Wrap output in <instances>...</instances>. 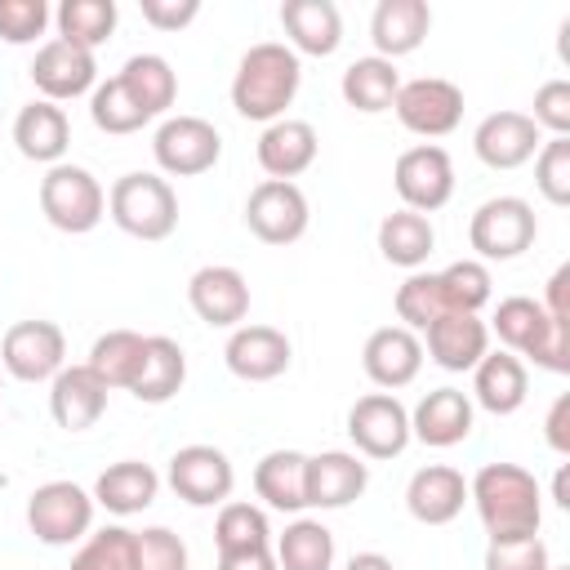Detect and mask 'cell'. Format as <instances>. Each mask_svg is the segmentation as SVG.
Segmentation results:
<instances>
[{"mask_svg": "<svg viewBox=\"0 0 570 570\" xmlns=\"http://www.w3.org/2000/svg\"><path fill=\"white\" fill-rule=\"evenodd\" d=\"M254 494L276 512H303L307 508V454L298 450H272L254 468Z\"/></svg>", "mask_w": 570, "mask_h": 570, "instance_id": "obj_30", "label": "cell"}, {"mask_svg": "<svg viewBox=\"0 0 570 570\" xmlns=\"http://www.w3.org/2000/svg\"><path fill=\"white\" fill-rule=\"evenodd\" d=\"M392 111H396V120L410 134H419V138H445L463 120V89L454 80H441V76H419V80H405L396 89Z\"/></svg>", "mask_w": 570, "mask_h": 570, "instance_id": "obj_8", "label": "cell"}, {"mask_svg": "<svg viewBox=\"0 0 570 570\" xmlns=\"http://www.w3.org/2000/svg\"><path fill=\"white\" fill-rule=\"evenodd\" d=\"M49 414L58 428L67 432H85L102 419L107 410V387L89 374V365H62L53 379H49Z\"/></svg>", "mask_w": 570, "mask_h": 570, "instance_id": "obj_23", "label": "cell"}, {"mask_svg": "<svg viewBox=\"0 0 570 570\" xmlns=\"http://www.w3.org/2000/svg\"><path fill=\"white\" fill-rule=\"evenodd\" d=\"M281 27H285L289 45L312 58H330L343 45V13L334 0H285Z\"/></svg>", "mask_w": 570, "mask_h": 570, "instance_id": "obj_25", "label": "cell"}, {"mask_svg": "<svg viewBox=\"0 0 570 570\" xmlns=\"http://www.w3.org/2000/svg\"><path fill=\"white\" fill-rule=\"evenodd\" d=\"M548 548L539 534L525 539H490L485 548V570H548Z\"/></svg>", "mask_w": 570, "mask_h": 570, "instance_id": "obj_47", "label": "cell"}, {"mask_svg": "<svg viewBox=\"0 0 570 570\" xmlns=\"http://www.w3.org/2000/svg\"><path fill=\"white\" fill-rule=\"evenodd\" d=\"M142 22H151L156 31H183L187 22H196L200 0H142Z\"/></svg>", "mask_w": 570, "mask_h": 570, "instance_id": "obj_49", "label": "cell"}, {"mask_svg": "<svg viewBox=\"0 0 570 570\" xmlns=\"http://www.w3.org/2000/svg\"><path fill=\"white\" fill-rule=\"evenodd\" d=\"M187 303H191V312H196L205 325H214V330H236V325L249 316V285H245V276H240L236 267L214 263V267L191 272V281H187Z\"/></svg>", "mask_w": 570, "mask_h": 570, "instance_id": "obj_17", "label": "cell"}, {"mask_svg": "<svg viewBox=\"0 0 570 570\" xmlns=\"http://www.w3.org/2000/svg\"><path fill=\"white\" fill-rule=\"evenodd\" d=\"M289 356H294L289 338L281 330H272V325H236L232 338H227V347H223L227 370L236 379H245V383H272V379H281L289 370Z\"/></svg>", "mask_w": 570, "mask_h": 570, "instance_id": "obj_18", "label": "cell"}, {"mask_svg": "<svg viewBox=\"0 0 570 570\" xmlns=\"http://www.w3.org/2000/svg\"><path fill=\"white\" fill-rule=\"evenodd\" d=\"M307 196L298 191V183H281V178H263L249 200H245V227L263 240V245H294L307 232Z\"/></svg>", "mask_w": 570, "mask_h": 570, "instance_id": "obj_11", "label": "cell"}, {"mask_svg": "<svg viewBox=\"0 0 570 570\" xmlns=\"http://www.w3.org/2000/svg\"><path fill=\"white\" fill-rule=\"evenodd\" d=\"M49 4L45 0H0V40L9 45H31L49 27Z\"/></svg>", "mask_w": 570, "mask_h": 570, "instance_id": "obj_46", "label": "cell"}, {"mask_svg": "<svg viewBox=\"0 0 570 570\" xmlns=\"http://www.w3.org/2000/svg\"><path fill=\"white\" fill-rule=\"evenodd\" d=\"M468 432H472V401L459 387H432L410 414V436L436 450L468 441Z\"/></svg>", "mask_w": 570, "mask_h": 570, "instance_id": "obj_24", "label": "cell"}, {"mask_svg": "<svg viewBox=\"0 0 570 570\" xmlns=\"http://www.w3.org/2000/svg\"><path fill=\"white\" fill-rule=\"evenodd\" d=\"M534 236H539V218H534L530 200H521V196H494V200L476 205V214L468 223V245L485 263H508V258L525 254L534 245Z\"/></svg>", "mask_w": 570, "mask_h": 570, "instance_id": "obj_6", "label": "cell"}, {"mask_svg": "<svg viewBox=\"0 0 570 570\" xmlns=\"http://www.w3.org/2000/svg\"><path fill=\"white\" fill-rule=\"evenodd\" d=\"M370 468L347 450L307 454V508H347L365 494Z\"/></svg>", "mask_w": 570, "mask_h": 570, "instance_id": "obj_22", "label": "cell"}, {"mask_svg": "<svg viewBox=\"0 0 570 570\" xmlns=\"http://www.w3.org/2000/svg\"><path fill=\"white\" fill-rule=\"evenodd\" d=\"M534 187L548 205H570V138H548L534 151Z\"/></svg>", "mask_w": 570, "mask_h": 570, "instance_id": "obj_44", "label": "cell"}, {"mask_svg": "<svg viewBox=\"0 0 570 570\" xmlns=\"http://www.w3.org/2000/svg\"><path fill=\"white\" fill-rule=\"evenodd\" d=\"M27 525H31V534L40 543L67 548V543L89 534V525H94V494L80 490L76 481H45L27 499Z\"/></svg>", "mask_w": 570, "mask_h": 570, "instance_id": "obj_7", "label": "cell"}, {"mask_svg": "<svg viewBox=\"0 0 570 570\" xmlns=\"http://www.w3.org/2000/svg\"><path fill=\"white\" fill-rule=\"evenodd\" d=\"M13 142H18V151H22L27 160H36V165H62V151H67V142H71L67 111H62L58 102H45V98L27 102V107L18 111V120H13Z\"/></svg>", "mask_w": 570, "mask_h": 570, "instance_id": "obj_28", "label": "cell"}, {"mask_svg": "<svg viewBox=\"0 0 570 570\" xmlns=\"http://www.w3.org/2000/svg\"><path fill=\"white\" fill-rule=\"evenodd\" d=\"M89 116H94V125H98L102 134H134V129L147 125L142 107L129 98V89L120 85V76H111V80H102V85L94 89Z\"/></svg>", "mask_w": 570, "mask_h": 570, "instance_id": "obj_43", "label": "cell"}, {"mask_svg": "<svg viewBox=\"0 0 570 570\" xmlns=\"http://www.w3.org/2000/svg\"><path fill=\"white\" fill-rule=\"evenodd\" d=\"M566 419H570V396H557L552 410H548V445L566 459L570 454V432H566Z\"/></svg>", "mask_w": 570, "mask_h": 570, "instance_id": "obj_51", "label": "cell"}, {"mask_svg": "<svg viewBox=\"0 0 570 570\" xmlns=\"http://www.w3.org/2000/svg\"><path fill=\"white\" fill-rule=\"evenodd\" d=\"M232 485L236 472L218 445H183L169 459V490L191 508H223Z\"/></svg>", "mask_w": 570, "mask_h": 570, "instance_id": "obj_13", "label": "cell"}, {"mask_svg": "<svg viewBox=\"0 0 570 570\" xmlns=\"http://www.w3.org/2000/svg\"><path fill=\"white\" fill-rule=\"evenodd\" d=\"M316 129L307 120H272L258 138V165L267 178L294 183L303 169H312L316 160Z\"/></svg>", "mask_w": 570, "mask_h": 570, "instance_id": "obj_27", "label": "cell"}, {"mask_svg": "<svg viewBox=\"0 0 570 570\" xmlns=\"http://www.w3.org/2000/svg\"><path fill=\"white\" fill-rule=\"evenodd\" d=\"M67 570H138L134 530L107 525V530H98V534H85V543H80V552L71 557Z\"/></svg>", "mask_w": 570, "mask_h": 570, "instance_id": "obj_40", "label": "cell"}, {"mask_svg": "<svg viewBox=\"0 0 570 570\" xmlns=\"http://www.w3.org/2000/svg\"><path fill=\"white\" fill-rule=\"evenodd\" d=\"M468 499L476 503V517L490 539H525L539 534L543 521V494L539 481L517 463H485L468 481Z\"/></svg>", "mask_w": 570, "mask_h": 570, "instance_id": "obj_1", "label": "cell"}, {"mask_svg": "<svg viewBox=\"0 0 570 570\" xmlns=\"http://www.w3.org/2000/svg\"><path fill=\"white\" fill-rule=\"evenodd\" d=\"M338 89H343V102H347V107L374 116V111H387V107L396 102L401 71H396L387 58L370 53V58H356V62L343 71V85H338Z\"/></svg>", "mask_w": 570, "mask_h": 570, "instance_id": "obj_34", "label": "cell"}, {"mask_svg": "<svg viewBox=\"0 0 570 570\" xmlns=\"http://www.w3.org/2000/svg\"><path fill=\"white\" fill-rule=\"evenodd\" d=\"M566 289H570V267H557V272H552V281H548V303H543V312H548L552 321H561V325H570Z\"/></svg>", "mask_w": 570, "mask_h": 570, "instance_id": "obj_52", "label": "cell"}, {"mask_svg": "<svg viewBox=\"0 0 570 570\" xmlns=\"http://www.w3.org/2000/svg\"><path fill=\"white\" fill-rule=\"evenodd\" d=\"M120 85L129 89V98L142 107V116H160L174 107L178 98V76L174 67L160 58V53H134L125 67H120Z\"/></svg>", "mask_w": 570, "mask_h": 570, "instance_id": "obj_35", "label": "cell"}, {"mask_svg": "<svg viewBox=\"0 0 570 570\" xmlns=\"http://www.w3.org/2000/svg\"><path fill=\"white\" fill-rule=\"evenodd\" d=\"M548 570H566V566H548Z\"/></svg>", "mask_w": 570, "mask_h": 570, "instance_id": "obj_55", "label": "cell"}, {"mask_svg": "<svg viewBox=\"0 0 570 570\" xmlns=\"http://www.w3.org/2000/svg\"><path fill=\"white\" fill-rule=\"evenodd\" d=\"M450 307H445V294H441V281H436V272H414V276H405L401 281V289H396V316H401V325L414 334V330H428L436 316H445Z\"/></svg>", "mask_w": 570, "mask_h": 570, "instance_id": "obj_42", "label": "cell"}, {"mask_svg": "<svg viewBox=\"0 0 570 570\" xmlns=\"http://www.w3.org/2000/svg\"><path fill=\"white\" fill-rule=\"evenodd\" d=\"M432 27V9L428 0H379L374 4V18H370V40L379 49V58H401V53H414L423 45Z\"/></svg>", "mask_w": 570, "mask_h": 570, "instance_id": "obj_26", "label": "cell"}, {"mask_svg": "<svg viewBox=\"0 0 570 570\" xmlns=\"http://www.w3.org/2000/svg\"><path fill=\"white\" fill-rule=\"evenodd\" d=\"M361 365H365L370 383L396 392V387H405V383L419 379V370H423V343L405 325H383V330H374L365 338Z\"/></svg>", "mask_w": 570, "mask_h": 570, "instance_id": "obj_19", "label": "cell"}, {"mask_svg": "<svg viewBox=\"0 0 570 570\" xmlns=\"http://www.w3.org/2000/svg\"><path fill=\"white\" fill-rule=\"evenodd\" d=\"M539 147V125L525 111H490L472 134V151L490 169H521L525 160H534Z\"/></svg>", "mask_w": 570, "mask_h": 570, "instance_id": "obj_16", "label": "cell"}, {"mask_svg": "<svg viewBox=\"0 0 570 570\" xmlns=\"http://www.w3.org/2000/svg\"><path fill=\"white\" fill-rule=\"evenodd\" d=\"M116 0H62L53 22H58V40H71L80 49H98L107 45V36L116 31Z\"/></svg>", "mask_w": 570, "mask_h": 570, "instance_id": "obj_38", "label": "cell"}, {"mask_svg": "<svg viewBox=\"0 0 570 570\" xmlns=\"http://www.w3.org/2000/svg\"><path fill=\"white\" fill-rule=\"evenodd\" d=\"M67 361V338L53 321H18L4 330L0 343V365L22 379V383H45L62 370Z\"/></svg>", "mask_w": 570, "mask_h": 570, "instance_id": "obj_14", "label": "cell"}, {"mask_svg": "<svg viewBox=\"0 0 570 570\" xmlns=\"http://www.w3.org/2000/svg\"><path fill=\"white\" fill-rule=\"evenodd\" d=\"M347 436L365 459H396L410 445V410L392 392H370L347 410Z\"/></svg>", "mask_w": 570, "mask_h": 570, "instance_id": "obj_12", "label": "cell"}, {"mask_svg": "<svg viewBox=\"0 0 570 570\" xmlns=\"http://www.w3.org/2000/svg\"><path fill=\"white\" fill-rule=\"evenodd\" d=\"M436 245V232L428 223V214H414V209H392L383 223H379V254L396 267H423L428 254Z\"/></svg>", "mask_w": 570, "mask_h": 570, "instance_id": "obj_36", "label": "cell"}, {"mask_svg": "<svg viewBox=\"0 0 570 570\" xmlns=\"http://www.w3.org/2000/svg\"><path fill=\"white\" fill-rule=\"evenodd\" d=\"M151 151H156V165H160L165 174H174V178H196V174H205V169L218 165L223 138H218V129H214L209 120H200V116H169V120L156 129Z\"/></svg>", "mask_w": 570, "mask_h": 570, "instance_id": "obj_9", "label": "cell"}, {"mask_svg": "<svg viewBox=\"0 0 570 570\" xmlns=\"http://www.w3.org/2000/svg\"><path fill=\"white\" fill-rule=\"evenodd\" d=\"M40 209L58 232H94L107 214V196L98 187V178L85 165H49V174L40 178Z\"/></svg>", "mask_w": 570, "mask_h": 570, "instance_id": "obj_5", "label": "cell"}, {"mask_svg": "<svg viewBox=\"0 0 570 570\" xmlns=\"http://www.w3.org/2000/svg\"><path fill=\"white\" fill-rule=\"evenodd\" d=\"M107 214L125 236L165 240L178 227V196L160 174H120L107 191Z\"/></svg>", "mask_w": 570, "mask_h": 570, "instance_id": "obj_4", "label": "cell"}, {"mask_svg": "<svg viewBox=\"0 0 570 570\" xmlns=\"http://www.w3.org/2000/svg\"><path fill=\"white\" fill-rule=\"evenodd\" d=\"M218 570H276V552L267 548H245V552H218Z\"/></svg>", "mask_w": 570, "mask_h": 570, "instance_id": "obj_50", "label": "cell"}, {"mask_svg": "<svg viewBox=\"0 0 570 570\" xmlns=\"http://www.w3.org/2000/svg\"><path fill=\"white\" fill-rule=\"evenodd\" d=\"M214 543H218V552L267 548V543H272L267 512L254 508V503H223V508H218V521H214Z\"/></svg>", "mask_w": 570, "mask_h": 570, "instance_id": "obj_39", "label": "cell"}, {"mask_svg": "<svg viewBox=\"0 0 570 570\" xmlns=\"http://www.w3.org/2000/svg\"><path fill=\"white\" fill-rule=\"evenodd\" d=\"M134 548H138V570H187V543L169 525L134 530Z\"/></svg>", "mask_w": 570, "mask_h": 570, "instance_id": "obj_45", "label": "cell"}, {"mask_svg": "<svg viewBox=\"0 0 570 570\" xmlns=\"http://www.w3.org/2000/svg\"><path fill=\"white\" fill-rule=\"evenodd\" d=\"M183 379H187V356H183V347H178L174 338H165V334H151V338H147V352H142V370H138V379H134L129 392H134L138 401H147V405H160V401L178 396Z\"/></svg>", "mask_w": 570, "mask_h": 570, "instance_id": "obj_33", "label": "cell"}, {"mask_svg": "<svg viewBox=\"0 0 570 570\" xmlns=\"http://www.w3.org/2000/svg\"><path fill=\"white\" fill-rule=\"evenodd\" d=\"M428 356L450 370V374H463V370H476V361L490 352V330L481 316L472 312H445L436 316L428 330Z\"/></svg>", "mask_w": 570, "mask_h": 570, "instance_id": "obj_21", "label": "cell"}, {"mask_svg": "<svg viewBox=\"0 0 570 570\" xmlns=\"http://www.w3.org/2000/svg\"><path fill=\"white\" fill-rule=\"evenodd\" d=\"M472 392H476V405L490 410V414H517L525 405V392H530V374H525V361L512 356V352H485L472 370Z\"/></svg>", "mask_w": 570, "mask_h": 570, "instance_id": "obj_29", "label": "cell"}, {"mask_svg": "<svg viewBox=\"0 0 570 570\" xmlns=\"http://www.w3.org/2000/svg\"><path fill=\"white\" fill-rule=\"evenodd\" d=\"M142 352H147V338L134 334V330H107L94 338L89 347V374L111 392V387H134L138 370H142Z\"/></svg>", "mask_w": 570, "mask_h": 570, "instance_id": "obj_32", "label": "cell"}, {"mask_svg": "<svg viewBox=\"0 0 570 570\" xmlns=\"http://www.w3.org/2000/svg\"><path fill=\"white\" fill-rule=\"evenodd\" d=\"M468 503V481L450 463H428L405 485V508L423 525H450Z\"/></svg>", "mask_w": 570, "mask_h": 570, "instance_id": "obj_20", "label": "cell"}, {"mask_svg": "<svg viewBox=\"0 0 570 570\" xmlns=\"http://www.w3.org/2000/svg\"><path fill=\"white\" fill-rule=\"evenodd\" d=\"M494 334L503 338V347L512 356H530L539 370H552V374H566L570 370V338H566V325L552 321L543 312L539 298H525V294H512L494 307Z\"/></svg>", "mask_w": 570, "mask_h": 570, "instance_id": "obj_3", "label": "cell"}, {"mask_svg": "<svg viewBox=\"0 0 570 570\" xmlns=\"http://www.w3.org/2000/svg\"><path fill=\"white\" fill-rule=\"evenodd\" d=\"M343 570H396V566H392L383 552H356V557H352Z\"/></svg>", "mask_w": 570, "mask_h": 570, "instance_id": "obj_53", "label": "cell"}, {"mask_svg": "<svg viewBox=\"0 0 570 570\" xmlns=\"http://www.w3.org/2000/svg\"><path fill=\"white\" fill-rule=\"evenodd\" d=\"M31 80L45 94V102H67V98H80L94 89L98 62L89 49H80L71 40H49L31 58Z\"/></svg>", "mask_w": 570, "mask_h": 570, "instance_id": "obj_15", "label": "cell"}, {"mask_svg": "<svg viewBox=\"0 0 570 570\" xmlns=\"http://www.w3.org/2000/svg\"><path fill=\"white\" fill-rule=\"evenodd\" d=\"M539 129H548L552 138H570V80H548L534 94V116Z\"/></svg>", "mask_w": 570, "mask_h": 570, "instance_id": "obj_48", "label": "cell"}, {"mask_svg": "<svg viewBox=\"0 0 570 570\" xmlns=\"http://www.w3.org/2000/svg\"><path fill=\"white\" fill-rule=\"evenodd\" d=\"M330 566H334V534L312 517L289 521L285 534L276 539V570H330Z\"/></svg>", "mask_w": 570, "mask_h": 570, "instance_id": "obj_37", "label": "cell"}, {"mask_svg": "<svg viewBox=\"0 0 570 570\" xmlns=\"http://www.w3.org/2000/svg\"><path fill=\"white\" fill-rule=\"evenodd\" d=\"M552 499L561 503V508H570V499H566V468L557 472V481H552Z\"/></svg>", "mask_w": 570, "mask_h": 570, "instance_id": "obj_54", "label": "cell"}, {"mask_svg": "<svg viewBox=\"0 0 570 570\" xmlns=\"http://www.w3.org/2000/svg\"><path fill=\"white\" fill-rule=\"evenodd\" d=\"M436 281H441V294H445L450 312H472L476 316L490 303V267L481 258H459L445 272H436Z\"/></svg>", "mask_w": 570, "mask_h": 570, "instance_id": "obj_41", "label": "cell"}, {"mask_svg": "<svg viewBox=\"0 0 570 570\" xmlns=\"http://www.w3.org/2000/svg\"><path fill=\"white\" fill-rule=\"evenodd\" d=\"M392 183H396V196L405 200V209H414V214L441 209L454 196L450 151L436 147V142H419V147L401 151L396 156V169H392Z\"/></svg>", "mask_w": 570, "mask_h": 570, "instance_id": "obj_10", "label": "cell"}, {"mask_svg": "<svg viewBox=\"0 0 570 570\" xmlns=\"http://www.w3.org/2000/svg\"><path fill=\"white\" fill-rule=\"evenodd\" d=\"M298 80H303V62L289 45H276V40L249 45L232 76V107L245 120H267V125L285 120V107L294 102Z\"/></svg>", "mask_w": 570, "mask_h": 570, "instance_id": "obj_2", "label": "cell"}, {"mask_svg": "<svg viewBox=\"0 0 570 570\" xmlns=\"http://www.w3.org/2000/svg\"><path fill=\"white\" fill-rule=\"evenodd\" d=\"M156 490H160V476H156L151 463H142V459H120V463H111V468L94 481V503H102V508L116 512V517H134V512L151 508Z\"/></svg>", "mask_w": 570, "mask_h": 570, "instance_id": "obj_31", "label": "cell"}]
</instances>
